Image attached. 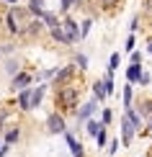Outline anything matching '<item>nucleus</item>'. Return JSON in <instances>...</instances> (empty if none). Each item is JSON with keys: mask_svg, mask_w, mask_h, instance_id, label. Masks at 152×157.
Instances as JSON below:
<instances>
[{"mask_svg": "<svg viewBox=\"0 0 152 157\" xmlns=\"http://www.w3.org/2000/svg\"><path fill=\"white\" fill-rule=\"evenodd\" d=\"M103 129H106V124H98V121H90V124H88V134H90V136H98Z\"/></svg>", "mask_w": 152, "mask_h": 157, "instance_id": "obj_14", "label": "nucleus"}, {"mask_svg": "<svg viewBox=\"0 0 152 157\" xmlns=\"http://www.w3.org/2000/svg\"><path fill=\"white\" fill-rule=\"evenodd\" d=\"M5 139H8V142H16V139H18V129H10V132L5 134Z\"/></svg>", "mask_w": 152, "mask_h": 157, "instance_id": "obj_24", "label": "nucleus"}, {"mask_svg": "<svg viewBox=\"0 0 152 157\" xmlns=\"http://www.w3.org/2000/svg\"><path fill=\"white\" fill-rule=\"evenodd\" d=\"M101 3V8H114V5H119V0H98Z\"/></svg>", "mask_w": 152, "mask_h": 157, "instance_id": "obj_23", "label": "nucleus"}, {"mask_svg": "<svg viewBox=\"0 0 152 157\" xmlns=\"http://www.w3.org/2000/svg\"><path fill=\"white\" fill-rule=\"evenodd\" d=\"M31 82V75L29 72H21V75H16L13 77V88L16 90H26V85Z\"/></svg>", "mask_w": 152, "mask_h": 157, "instance_id": "obj_7", "label": "nucleus"}, {"mask_svg": "<svg viewBox=\"0 0 152 157\" xmlns=\"http://www.w3.org/2000/svg\"><path fill=\"white\" fill-rule=\"evenodd\" d=\"M150 132H152V121H150Z\"/></svg>", "mask_w": 152, "mask_h": 157, "instance_id": "obj_31", "label": "nucleus"}, {"mask_svg": "<svg viewBox=\"0 0 152 157\" xmlns=\"http://www.w3.org/2000/svg\"><path fill=\"white\" fill-rule=\"evenodd\" d=\"M93 88H95V98H106V95H108V90H106V82H103V80H98Z\"/></svg>", "mask_w": 152, "mask_h": 157, "instance_id": "obj_15", "label": "nucleus"}, {"mask_svg": "<svg viewBox=\"0 0 152 157\" xmlns=\"http://www.w3.org/2000/svg\"><path fill=\"white\" fill-rule=\"evenodd\" d=\"M129 103H131V88L127 85V88H124V106L129 108Z\"/></svg>", "mask_w": 152, "mask_h": 157, "instance_id": "obj_21", "label": "nucleus"}, {"mask_svg": "<svg viewBox=\"0 0 152 157\" xmlns=\"http://www.w3.org/2000/svg\"><path fill=\"white\" fill-rule=\"evenodd\" d=\"M139 82H142V85H147V82H150V75H147V72H142V77H139Z\"/></svg>", "mask_w": 152, "mask_h": 157, "instance_id": "obj_28", "label": "nucleus"}, {"mask_svg": "<svg viewBox=\"0 0 152 157\" xmlns=\"http://www.w3.org/2000/svg\"><path fill=\"white\" fill-rule=\"evenodd\" d=\"M5 3H16V0H5Z\"/></svg>", "mask_w": 152, "mask_h": 157, "instance_id": "obj_30", "label": "nucleus"}, {"mask_svg": "<svg viewBox=\"0 0 152 157\" xmlns=\"http://www.w3.org/2000/svg\"><path fill=\"white\" fill-rule=\"evenodd\" d=\"M18 101H21V108H23V111H29V108H31V90H29V88H26V90H21Z\"/></svg>", "mask_w": 152, "mask_h": 157, "instance_id": "obj_13", "label": "nucleus"}, {"mask_svg": "<svg viewBox=\"0 0 152 157\" xmlns=\"http://www.w3.org/2000/svg\"><path fill=\"white\" fill-rule=\"evenodd\" d=\"M150 157H152V152H150Z\"/></svg>", "mask_w": 152, "mask_h": 157, "instance_id": "obj_32", "label": "nucleus"}, {"mask_svg": "<svg viewBox=\"0 0 152 157\" xmlns=\"http://www.w3.org/2000/svg\"><path fill=\"white\" fill-rule=\"evenodd\" d=\"M41 18H44V23H47L49 29H57V26H59V23H57V16H54V13H44Z\"/></svg>", "mask_w": 152, "mask_h": 157, "instance_id": "obj_17", "label": "nucleus"}, {"mask_svg": "<svg viewBox=\"0 0 152 157\" xmlns=\"http://www.w3.org/2000/svg\"><path fill=\"white\" fill-rule=\"evenodd\" d=\"M39 31H41V21H34V23H29V29L23 31L26 36H34V34H39Z\"/></svg>", "mask_w": 152, "mask_h": 157, "instance_id": "obj_16", "label": "nucleus"}, {"mask_svg": "<svg viewBox=\"0 0 152 157\" xmlns=\"http://www.w3.org/2000/svg\"><path fill=\"white\" fill-rule=\"evenodd\" d=\"M41 98H44V85H39V88H34V90H31V108H39Z\"/></svg>", "mask_w": 152, "mask_h": 157, "instance_id": "obj_9", "label": "nucleus"}, {"mask_svg": "<svg viewBox=\"0 0 152 157\" xmlns=\"http://www.w3.org/2000/svg\"><path fill=\"white\" fill-rule=\"evenodd\" d=\"M47 129L52 134H64V119L59 113H52L49 119H47Z\"/></svg>", "mask_w": 152, "mask_h": 157, "instance_id": "obj_4", "label": "nucleus"}, {"mask_svg": "<svg viewBox=\"0 0 152 157\" xmlns=\"http://www.w3.org/2000/svg\"><path fill=\"white\" fill-rule=\"evenodd\" d=\"M62 29H64V34L70 36V41H77V39H80V31H77V23L72 21V18H64V21H62Z\"/></svg>", "mask_w": 152, "mask_h": 157, "instance_id": "obj_6", "label": "nucleus"}, {"mask_svg": "<svg viewBox=\"0 0 152 157\" xmlns=\"http://www.w3.org/2000/svg\"><path fill=\"white\" fill-rule=\"evenodd\" d=\"M52 36H54V39H57L59 44H72V41H70V36L64 34V29H62V23H59L57 29H52Z\"/></svg>", "mask_w": 152, "mask_h": 157, "instance_id": "obj_11", "label": "nucleus"}, {"mask_svg": "<svg viewBox=\"0 0 152 157\" xmlns=\"http://www.w3.org/2000/svg\"><path fill=\"white\" fill-rule=\"evenodd\" d=\"M134 129L137 126L124 116V121H121V139H124V144H131V139H134Z\"/></svg>", "mask_w": 152, "mask_h": 157, "instance_id": "obj_5", "label": "nucleus"}, {"mask_svg": "<svg viewBox=\"0 0 152 157\" xmlns=\"http://www.w3.org/2000/svg\"><path fill=\"white\" fill-rule=\"evenodd\" d=\"M5 21H8V29L13 34H23V26H29V23H23V10H18V8H10Z\"/></svg>", "mask_w": 152, "mask_h": 157, "instance_id": "obj_2", "label": "nucleus"}, {"mask_svg": "<svg viewBox=\"0 0 152 157\" xmlns=\"http://www.w3.org/2000/svg\"><path fill=\"white\" fill-rule=\"evenodd\" d=\"M95 142H98V147H103V144H106V129H103V132L95 136Z\"/></svg>", "mask_w": 152, "mask_h": 157, "instance_id": "obj_25", "label": "nucleus"}, {"mask_svg": "<svg viewBox=\"0 0 152 157\" xmlns=\"http://www.w3.org/2000/svg\"><path fill=\"white\" fill-rule=\"evenodd\" d=\"M29 13H34V16L41 18L44 16V0H31L29 3Z\"/></svg>", "mask_w": 152, "mask_h": 157, "instance_id": "obj_12", "label": "nucleus"}, {"mask_svg": "<svg viewBox=\"0 0 152 157\" xmlns=\"http://www.w3.org/2000/svg\"><path fill=\"white\" fill-rule=\"evenodd\" d=\"M77 67H80V70H85V67H88V57H85V54H77Z\"/></svg>", "mask_w": 152, "mask_h": 157, "instance_id": "obj_20", "label": "nucleus"}, {"mask_svg": "<svg viewBox=\"0 0 152 157\" xmlns=\"http://www.w3.org/2000/svg\"><path fill=\"white\" fill-rule=\"evenodd\" d=\"M127 119H129L131 124H134V126H137V129H139V126H142V121H139V116H137V113H134V111H131V108H127Z\"/></svg>", "mask_w": 152, "mask_h": 157, "instance_id": "obj_18", "label": "nucleus"}, {"mask_svg": "<svg viewBox=\"0 0 152 157\" xmlns=\"http://www.w3.org/2000/svg\"><path fill=\"white\" fill-rule=\"evenodd\" d=\"M147 52H152V39H150V47H147Z\"/></svg>", "mask_w": 152, "mask_h": 157, "instance_id": "obj_29", "label": "nucleus"}, {"mask_svg": "<svg viewBox=\"0 0 152 157\" xmlns=\"http://www.w3.org/2000/svg\"><path fill=\"white\" fill-rule=\"evenodd\" d=\"M139 77H142V67L139 64H131V67L127 70V80L129 82H139Z\"/></svg>", "mask_w": 152, "mask_h": 157, "instance_id": "obj_8", "label": "nucleus"}, {"mask_svg": "<svg viewBox=\"0 0 152 157\" xmlns=\"http://www.w3.org/2000/svg\"><path fill=\"white\" fill-rule=\"evenodd\" d=\"M142 113L152 116V98H150V101H144V103H142Z\"/></svg>", "mask_w": 152, "mask_h": 157, "instance_id": "obj_22", "label": "nucleus"}, {"mask_svg": "<svg viewBox=\"0 0 152 157\" xmlns=\"http://www.w3.org/2000/svg\"><path fill=\"white\" fill-rule=\"evenodd\" d=\"M142 62V54H139V52H134V54H131V64H139Z\"/></svg>", "mask_w": 152, "mask_h": 157, "instance_id": "obj_27", "label": "nucleus"}, {"mask_svg": "<svg viewBox=\"0 0 152 157\" xmlns=\"http://www.w3.org/2000/svg\"><path fill=\"white\" fill-rule=\"evenodd\" d=\"M95 111V101H90V103H85V106L80 108V113H77V121H85V119H90V113Z\"/></svg>", "mask_w": 152, "mask_h": 157, "instance_id": "obj_10", "label": "nucleus"}, {"mask_svg": "<svg viewBox=\"0 0 152 157\" xmlns=\"http://www.w3.org/2000/svg\"><path fill=\"white\" fill-rule=\"evenodd\" d=\"M80 101V88L75 85H64V88H57V108L59 111H72Z\"/></svg>", "mask_w": 152, "mask_h": 157, "instance_id": "obj_1", "label": "nucleus"}, {"mask_svg": "<svg viewBox=\"0 0 152 157\" xmlns=\"http://www.w3.org/2000/svg\"><path fill=\"white\" fill-rule=\"evenodd\" d=\"M116 67H119V54H111V59H108V72H114Z\"/></svg>", "mask_w": 152, "mask_h": 157, "instance_id": "obj_19", "label": "nucleus"}, {"mask_svg": "<svg viewBox=\"0 0 152 157\" xmlns=\"http://www.w3.org/2000/svg\"><path fill=\"white\" fill-rule=\"evenodd\" d=\"M72 77H75V67H72V64H70V67H62V70H59V72L54 75L57 88H64V85H70Z\"/></svg>", "mask_w": 152, "mask_h": 157, "instance_id": "obj_3", "label": "nucleus"}, {"mask_svg": "<svg viewBox=\"0 0 152 157\" xmlns=\"http://www.w3.org/2000/svg\"><path fill=\"white\" fill-rule=\"evenodd\" d=\"M88 31H90V21H85L83 29H80V36H88Z\"/></svg>", "mask_w": 152, "mask_h": 157, "instance_id": "obj_26", "label": "nucleus"}]
</instances>
